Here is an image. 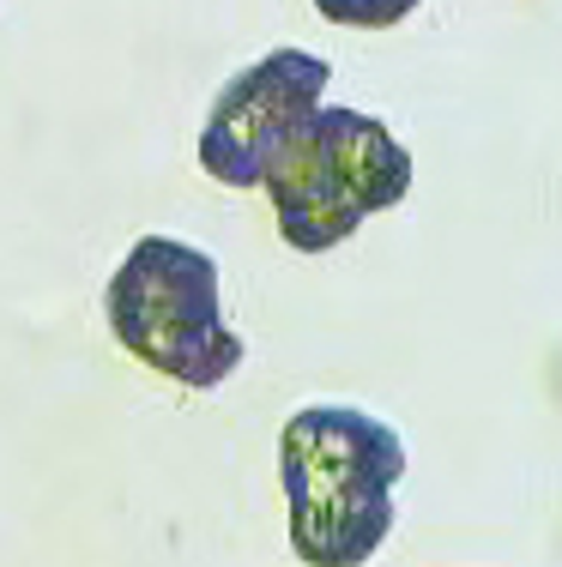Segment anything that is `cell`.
Instances as JSON below:
<instances>
[{"label": "cell", "mask_w": 562, "mask_h": 567, "mask_svg": "<svg viewBox=\"0 0 562 567\" xmlns=\"http://www.w3.org/2000/svg\"><path fill=\"white\" fill-rule=\"evenodd\" d=\"M406 441L364 404H303L278 429L285 532L303 567H364L394 537Z\"/></svg>", "instance_id": "obj_1"}, {"label": "cell", "mask_w": 562, "mask_h": 567, "mask_svg": "<svg viewBox=\"0 0 562 567\" xmlns=\"http://www.w3.org/2000/svg\"><path fill=\"white\" fill-rule=\"evenodd\" d=\"M115 344L140 369L187 393H212L243 369L248 344L224 320V272L206 248L182 236H140L103 290Z\"/></svg>", "instance_id": "obj_2"}, {"label": "cell", "mask_w": 562, "mask_h": 567, "mask_svg": "<svg viewBox=\"0 0 562 567\" xmlns=\"http://www.w3.org/2000/svg\"><path fill=\"white\" fill-rule=\"evenodd\" d=\"M285 248L327 254L351 241L375 212H394L411 194V152L394 140L387 121L345 103L320 110L278 145L260 175Z\"/></svg>", "instance_id": "obj_3"}, {"label": "cell", "mask_w": 562, "mask_h": 567, "mask_svg": "<svg viewBox=\"0 0 562 567\" xmlns=\"http://www.w3.org/2000/svg\"><path fill=\"white\" fill-rule=\"evenodd\" d=\"M327 79L333 66L309 49H273V55L248 61L236 79H224V91L206 110L200 169L218 187H260L278 145L327 103Z\"/></svg>", "instance_id": "obj_4"}, {"label": "cell", "mask_w": 562, "mask_h": 567, "mask_svg": "<svg viewBox=\"0 0 562 567\" xmlns=\"http://www.w3.org/2000/svg\"><path fill=\"white\" fill-rule=\"evenodd\" d=\"M423 0H315V12L327 24H345V31H394L399 19H411Z\"/></svg>", "instance_id": "obj_5"}]
</instances>
